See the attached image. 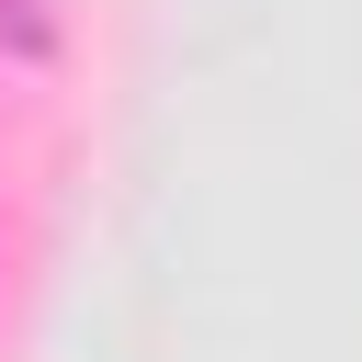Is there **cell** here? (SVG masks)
I'll return each instance as SVG.
<instances>
[{
    "label": "cell",
    "instance_id": "1",
    "mask_svg": "<svg viewBox=\"0 0 362 362\" xmlns=\"http://www.w3.org/2000/svg\"><path fill=\"white\" fill-rule=\"evenodd\" d=\"M0 11H11V34H23V45H34V0H0Z\"/></svg>",
    "mask_w": 362,
    "mask_h": 362
}]
</instances>
